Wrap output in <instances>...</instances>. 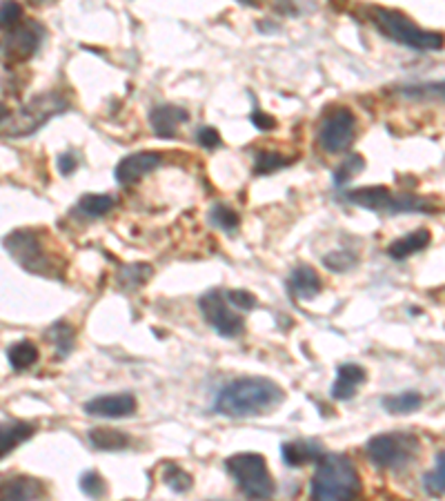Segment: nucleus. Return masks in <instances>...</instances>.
<instances>
[{"mask_svg":"<svg viewBox=\"0 0 445 501\" xmlns=\"http://www.w3.org/2000/svg\"><path fill=\"white\" fill-rule=\"evenodd\" d=\"M285 390L268 377H243L222 385L214 399V412L234 419L259 417L280 406Z\"/></svg>","mask_w":445,"mask_h":501,"instance_id":"1","label":"nucleus"},{"mask_svg":"<svg viewBox=\"0 0 445 501\" xmlns=\"http://www.w3.org/2000/svg\"><path fill=\"white\" fill-rule=\"evenodd\" d=\"M361 488V475L356 466L346 455L326 452L314 470L309 497L312 501H359Z\"/></svg>","mask_w":445,"mask_h":501,"instance_id":"2","label":"nucleus"},{"mask_svg":"<svg viewBox=\"0 0 445 501\" xmlns=\"http://www.w3.org/2000/svg\"><path fill=\"white\" fill-rule=\"evenodd\" d=\"M372 23L376 30L383 33L390 41L399 43V45L410 47L417 52H439L445 47V33L423 30L410 16H405L399 9L388 7H374L370 12Z\"/></svg>","mask_w":445,"mask_h":501,"instance_id":"3","label":"nucleus"},{"mask_svg":"<svg viewBox=\"0 0 445 501\" xmlns=\"http://www.w3.org/2000/svg\"><path fill=\"white\" fill-rule=\"evenodd\" d=\"M225 468L236 481V488L251 501H268L274 497V479L268 461L259 452H236L227 457Z\"/></svg>","mask_w":445,"mask_h":501,"instance_id":"4","label":"nucleus"},{"mask_svg":"<svg viewBox=\"0 0 445 501\" xmlns=\"http://www.w3.org/2000/svg\"><path fill=\"white\" fill-rule=\"evenodd\" d=\"M67 108H70V100L61 91H43V94L33 96L21 109H16V114L3 118L5 137H29V134L38 132L43 125L50 123L58 114L67 112Z\"/></svg>","mask_w":445,"mask_h":501,"instance_id":"5","label":"nucleus"},{"mask_svg":"<svg viewBox=\"0 0 445 501\" xmlns=\"http://www.w3.org/2000/svg\"><path fill=\"white\" fill-rule=\"evenodd\" d=\"M3 245L9 257L27 272L41 274V277H61V263L45 248L43 236L36 230H14L12 234L5 236Z\"/></svg>","mask_w":445,"mask_h":501,"instance_id":"6","label":"nucleus"},{"mask_svg":"<svg viewBox=\"0 0 445 501\" xmlns=\"http://www.w3.org/2000/svg\"><path fill=\"white\" fill-rule=\"evenodd\" d=\"M419 437L412 432H381L365 443V455L376 468L399 470L419 455Z\"/></svg>","mask_w":445,"mask_h":501,"instance_id":"7","label":"nucleus"},{"mask_svg":"<svg viewBox=\"0 0 445 501\" xmlns=\"http://www.w3.org/2000/svg\"><path fill=\"white\" fill-rule=\"evenodd\" d=\"M356 117L350 108H334L318 125V146L327 154H341L355 143Z\"/></svg>","mask_w":445,"mask_h":501,"instance_id":"8","label":"nucleus"},{"mask_svg":"<svg viewBox=\"0 0 445 501\" xmlns=\"http://www.w3.org/2000/svg\"><path fill=\"white\" fill-rule=\"evenodd\" d=\"M201 306V315L205 319V324L212 327L219 336L225 339H234L243 332V317L236 315L234 306L227 301L225 290H210L201 297L198 301Z\"/></svg>","mask_w":445,"mask_h":501,"instance_id":"9","label":"nucleus"},{"mask_svg":"<svg viewBox=\"0 0 445 501\" xmlns=\"http://www.w3.org/2000/svg\"><path fill=\"white\" fill-rule=\"evenodd\" d=\"M43 36H45V30L36 21L27 18V21L18 23V25L9 27V32H5L3 56L12 61H25L32 54H36Z\"/></svg>","mask_w":445,"mask_h":501,"instance_id":"10","label":"nucleus"},{"mask_svg":"<svg viewBox=\"0 0 445 501\" xmlns=\"http://www.w3.org/2000/svg\"><path fill=\"white\" fill-rule=\"evenodd\" d=\"M166 163V156L161 152H149V149H143V152L128 154L125 158H120L118 165L114 170V178L120 183V185H129V183H137L143 176H147L149 172L158 170V167Z\"/></svg>","mask_w":445,"mask_h":501,"instance_id":"11","label":"nucleus"},{"mask_svg":"<svg viewBox=\"0 0 445 501\" xmlns=\"http://www.w3.org/2000/svg\"><path fill=\"white\" fill-rule=\"evenodd\" d=\"M138 403L132 392H118V394H100V397L90 399L85 403L83 411L90 417L100 419H125L129 414L137 412Z\"/></svg>","mask_w":445,"mask_h":501,"instance_id":"12","label":"nucleus"},{"mask_svg":"<svg viewBox=\"0 0 445 501\" xmlns=\"http://www.w3.org/2000/svg\"><path fill=\"white\" fill-rule=\"evenodd\" d=\"M187 120H190V114H187V109L178 108V105H156L149 112V125H152L154 134L158 138H174L178 128L187 123Z\"/></svg>","mask_w":445,"mask_h":501,"instance_id":"13","label":"nucleus"},{"mask_svg":"<svg viewBox=\"0 0 445 501\" xmlns=\"http://www.w3.org/2000/svg\"><path fill=\"white\" fill-rule=\"evenodd\" d=\"M392 199L394 194L383 185H370V187H356V190H347L343 194V201L356 207H365L372 212H385L388 214Z\"/></svg>","mask_w":445,"mask_h":501,"instance_id":"14","label":"nucleus"},{"mask_svg":"<svg viewBox=\"0 0 445 501\" xmlns=\"http://www.w3.org/2000/svg\"><path fill=\"white\" fill-rule=\"evenodd\" d=\"M280 455H283V461L289 466V468H301L306 464H318V461L326 457V450L318 441H285L280 446Z\"/></svg>","mask_w":445,"mask_h":501,"instance_id":"15","label":"nucleus"},{"mask_svg":"<svg viewBox=\"0 0 445 501\" xmlns=\"http://www.w3.org/2000/svg\"><path fill=\"white\" fill-rule=\"evenodd\" d=\"M367 373L359 364H343L336 370V382H334L330 394L336 402H347L356 394V390L365 383Z\"/></svg>","mask_w":445,"mask_h":501,"instance_id":"16","label":"nucleus"},{"mask_svg":"<svg viewBox=\"0 0 445 501\" xmlns=\"http://www.w3.org/2000/svg\"><path fill=\"white\" fill-rule=\"evenodd\" d=\"M288 290L294 298H301V301H308V298H314L321 295L323 281L318 277V272L309 266H298L292 269L288 279Z\"/></svg>","mask_w":445,"mask_h":501,"instance_id":"17","label":"nucleus"},{"mask_svg":"<svg viewBox=\"0 0 445 501\" xmlns=\"http://www.w3.org/2000/svg\"><path fill=\"white\" fill-rule=\"evenodd\" d=\"M430 239H432V236H430V230H425V228L414 230V232L392 241V243L388 245V257L394 259V261L412 257V254H417V252H421V250L428 248Z\"/></svg>","mask_w":445,"mask_h":501,"instance_id":"18","label":"nucleus"},{"mask_svg":"<svg viewBox=\"0 0 445 501\" xmlns=\"http://www.w3.org/2000/svg\"><path fill=\"white\" fill-rule=\"evenodd\" d=\"M87 440H90L94 450H103V452L128 450L129 443H132L128 432L114 430V428H91V430L87 432Z\"/></svg>","mask_w":445,"mask_h":501,"instance_id":"19","label":"nucleus"},{"mask_svg":"<svg viewBox=\"0 0 445 501\" xmlns=\"http://www.w3.org/2000/svg\"><path fill=\"white\" fill-rule=\"evenodd\" d=\"M41 495V481L32 479V477H14L3 484V501H33Z\"/></svg>","mask_w":445,"mask_h":501,"instance_id":"20","label":"nucleus"},{"mask_svg":"<svg viewBox=\"0 0 445 501\" xmlns=\"http://www.w3.org/2000/svg\"><path fill=\"white\" fill-rule=\"evenodd\" d=\"M36 432V428L27 421H9L3 426L0 432V448H3V457H7L9 452L16 450L23 441H27L29 437Z\"/></svg>","mask_w":445,"mask_h":501,"instance_id":"21","label":"nucleus"},{"mask_svg":"<svg viewBox=\"0 0 445 501\" xmlns=\"http://www.w3.org/2000/svg\"><path fill=\"white\" fill-rule=\"evenodd\" d=\"M421 403H423V397L417 390H405V392L388 394V397L381 399V406L390 414H412L414 411H419Z\"/></svg>","mask_w":445,"mask_h":501,"instance_id":"22","label":"nucleus"},{"mask_svg":"<svg viewBox=\"0 0 445 501\" xmlns=\"http://www.w3.org/2000/svg\"><path fill=\"white\" fill-rule=\"evenodd\" d=\"M7 361H9V365L16 370V373L29 370L38 361L36 344H32V341H27V339L16 341V344H12L7 348Z\"/></svg>","mask_w":445,"mask_h":501,"instance_id":"23","label":"nucleus"},{"mask_svg":"<svg viewBox=\"0 0 445 501\" xmlns=\"http://www.w3.org/2000/svg\"><path fill=\"white\" fill-rule=\"evenodd\" d=\"M45 336L56 348L58 359H65V356L76 348V332H74V327H71L70 324H65V321H58V324L52 326L50 330L45 332Z\"/></svg>","mask_w":445,"mask_h":501,"instance_id":"24","label":"nucleus"},{"mask_svg":"<svg viewBox=\"0 0 445 501\" xmlns=\"http://www.w3.org/2000/svg\"><path fill=\"white\" fill-rule=\"evenodd\" d=\"M116 199L109 194H83L76 203V210L87 219H100V216L109 214L114 210Z\"/></svg>","mask_w":445,"mask_h":501,"instance_id":"25","label":"nucleus"},{"mask_svg":"<svg viewBox=\"0 0 445 501\" xmlns=\"http://www.w3.org/2000/svg\"><path fill=\"white\" fill-rule=\"evenodd\" d=\"M294 158L283 156V154L277 152H259L254 158V175L256 176H268L274 175V172L283 170V167L292 165Z\"/></svg>","mask_w":445,"mask_h":501,"instance_id":"26","label":"nucleus"},{"mask_svg":"<svg viewBox=\"0 0 445 501\" xmlns=\"http://www.w3.org/2000/svg\"><path fill=\"white\" fill-rule=\"evenodd\" d=\"M365 170V158L361 154H347L346 161H341V165L334 170V187H343L347 181H352L356 175Z\"/></svg>","mask_w":445,"mask_h":501,"instance_id":"27","label":"nucleus"},{"mask_svg":"<svg viewBox=\"0 0 445 501\" xmlns=\"http://www.w3.org/2000/svg\"><path fill=\"white\" fill-rule=\"evenodd\" d=\"M149 277H152V266H147V263H134V266L123 268L118 272V281L125 290H137L143 283H147Z\"/></svg>","mask_w":445,"mask_h":501,"instance_id":"28","label":"nucleus"},{"mask_svg":"<svg viewBox=\"0 0 445 501\" xmlns=\"http://www.w3.org/2000/svg\"><path fill=\"white\" fill-rule=\"evenodd\" d=\"M192 475L183 470L178 464H166L163 466V484L172 488L174 493H187L192 488Z\"/></svg>","mask_w":445,"mask_h":501,"instance_id":"29","label":"nucleus"},{"mask_svg":"<svg viewBox=\"0 0 445 501\" xmlns=\"http://www.w3.org/2000/svg\"><path fill=\"white\" fill-rule=\"evenodd\" d=\"M401 94H403L405 99H421V100H445V80H441V83L405 85V88H401Z\"/></svg>","mask_w":445,"mask_h":501,"instance_id":"30","label":"nucleus"},{"mask_svg":"<svg viewBox=\"0 0 445 501\" xmlns=\"http://www.w3.org/2000/svg\"><path fill=\"white\" fill-rule=\"evenodd\" d=\"M425 490L432 495H445V450L439 452L434 468L423 477Z\"/></svg>","mask_w":445,"mask_h":501,"instance_id":"31","label":"nucleus"},{"mask_svg":"<svg viewBox=\"0 0 445 501\" xmlns=\"http://www.w3.org/2000/svg\"><path fill=\"white\" fill-rule=\"evenodd\" d=\"M359 263V257L350 250H334V252L323 257V266L330 268L332 272H347Z\"/></svg>","mask_w":445,"mask_h":501,"instance_id":"32","label":"nucleus"},{"mask_svg":"<svg viewBox=\"0 0 445 501\" xmlns=\"http://www.w3.org/2000/svg\"><path fill=\"white\" fill-rule=\"evenodd\" d=\"M210 221L216 225V228L225 230V232H234L236 228H239V214H236L234 210H232L230 205H214L210 210Z\"/></svg>","mask_w":445,"mask_h":501,"instance_id":"33","label":"nucleus"},{"mask_svg":"<svg viewBox=\"0 0 445 501\" xmlns=\"http://www.w3.org/2000/svg\"><path fill=\"white\" fill-rule=\"evenodd\" d=\"M79 486L87 497H91V499H103L105 495H108V484H105V479L96 470L83 472Z\"/></svg>","mask_w":445,"mask_h":501,"instance_id":"34","label":"nucleus"},{"mask_svg":"<svg viewBox=\"0 0 445 501\" xmlns=\"http://www.w3.org/2000/svg\"><path fill=\"white\" fill-rule=\"evenodd\" d=\"M225 295H227V301H230L232 306L239 307V310H243V312L254 310V307L259 306L256 297L248 290H225Z\"/></svg>","mask_w":445,"mask_h":501,"instance_id":"35","label":"nucleus"},{"mask_svg":"<svg viewBox=\"0 0 445 501\" xmlns=\"http://www.w3.org/2000/svg\"><path fill=\"white\" fill-rule=\"evenodd\" d=\"M196 143L205 149H216L221 147V134L219 129L212 128V125H201L196 129Z\"/></svg>","mask_w":445,"mask_h":501,"instance_id":"36","label":"nucleus"},{"mask_svg":"<svg viewBox=\"0 0 445 501\" xmlns=\"http://www.w3.org/2000/svg\"><path fill=\"white\" fill-rule=\"evenodd\" d=\"M250 120L256 129H260V132H272V129H277V118L270 117V114H265L260 108L251 109Z\"/></svg>","mask_w":445,"mask_h":501,"instance_id":"37","label":"nucleus"},{"mask_svg":"<svg viewBox=\"0 0 445 501\" xmlns=\"http://www.w3.org/2000/svg\"><path fill=\"white\" fill-rule=\"evenodd\" d=\"M23 21V7L18 3H3V27L18 25Z\"/></svg>","mask_w":445,"mask_h":501,"instance_id":"38","label":"nucleus"},{"mask_svg":"<svg viewBox=\"0 0 445 501\" xmlns=\"http://www.w3.org/2000/svg\"><path fill=\"white\" fill-rule=\"evenodd\" d=\"M56 167H58V175L61 176H71L76 172V167H79V158L74 156V152H65L58 156Z\"/></svg>","mask_w":445,"mask_h":501,"instance_id":"39","label":"nucleus"}]
</instances>
